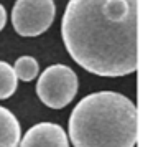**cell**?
<instances>
[{
    "label": "cell",
    "instance_id": "obj_2",
    "mask_svg": "<svg viewBox=\"0 0 153 147\" xmlns=\"http://www.w3.org/2000/svg\"><path fill=\"white\" fill-rule=\"evenodd\" d=\"M138 114L133 101L114 91L82 98L69 116L74 147H135Z\"/></svg>",
    "mask_w": 153,
    "mask_h": 147
},
{
    "label": "cell",
    "instance_id": "obj_1",
    "mask_svg": "<svg viewBox=\"0 0 153 147\" xmlns=\"http://www.w3.org/2000/svg\"><path fill=\"white\" fill-rule=\"evenodd\" d=\"M138 0H69L61 35L71 58L97 76L137 71Z\"/></svg>",
    "mask_w": 153,
    "mask_h": 147
},
{
    "label": "cell",
    "instance_id": "obj_9",
    "mask_svg": "<svg viewBox=\"0 0 153 147\" xmlns=\"http://www.w3.org/2000/svg\"><path fill=\"white\" fill-rule=\"evenodd\" d=\"M5 23H7V12H5L4 5L0 4V32L5 27Z\"/></svg>",
    "mask_w": 153,
    "mask_h": 147
},
{
    "label": "cell",
    "instance_id": "obj_7",
    "mask_svg": "<svg viewBox=\"0 0 153 147\" xmlns=\"http://www.w3.org/2000/svg\"><path fill=\"white\" fill-rule=\"evenodd\" d=\"M17 74L13 66L0 61V99H7L17 91Z\"/></svg>",
    "mask_w": 153,
    "mask_h": 147
},
{
    "label": "cell",
    "instance_id": "obj_5",
    "mask_svg": "<svg viewBox=\"0 0 153 147\" xmlns=\"http://www.w3.org/2000/svg\"><path fill=\"white\" fill-rule=\"evenodd\" d=\"M20 147H69L63 127L54 122H40L27 130Z\"/></svg>",
    "mask_w": 153,
    "mask_h": 147
},
{
    "label": "cell",
    "instance_id": "obj_6",
    "mask_svg": "<svg viewBox=\"0 0 153 147\" xmlns=\"http://www.w3.org/2000/svg\"><path fill=\"white\" fill-rule=\"evenodd\" d=\"M20 136V122L15 114L0 106V147H18Z\"/></svg>",
    "mask_w": 153,
    "mask_h": 147
},
{
    "label": "cell",
    "instance_id": "obj_8",
    "mask_svg": "<svg viewBox=\"0 0 153 147\" xmlns=\"http://www.w3.org/2000/svg\"><path fill=\"white\" fill-rule=\"evenodd\" d=\"M38 61L33 56H22L17 60L13 66V71L17 74V80H22L25 83L28 81H33L38 74Z\"/></svg>",
    "mask_w": 153,
    "mask_h": 147
},
{
    "label": "cell",
    "instance_id": "obj_3",
    "mask_svg": "<svg viewBox=\"0 0 153 147\" xmlns=\"http://www.w3.org/2000/svg\"><path fill=\"white\" fill-rule=\"evenodd\" d=\"M77 93V76L66 64H53L41 73L36 83V94L51 109H63Z\"/></svg>",
    "mask_w": 153,
    "mask_h": 147
},
{
    "label": "cell",
    "instance_id": "obj_4",
    "mask_svg": "<svg viewBox=\"0 0 153 147\" xmlns=\"http://www.w3.org/2000/svg\"><path fill=\"white\" fill-rule=\"evenodd\" d=\"M54 14L53 0H17L12 10V23L22 37H38L51 27Z\"/></svg>",
    "mask_w": 153,
    "mask_h": 147
}]
</instances>
